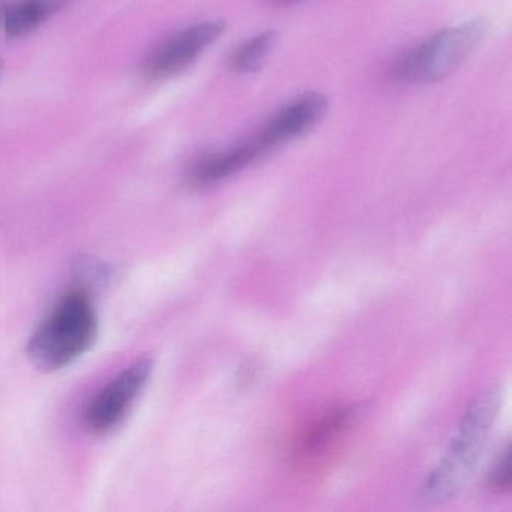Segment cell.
I'll use <instances>...</instances> for the list:
<instances>
[{"instance_id": "cell-1", "label": "cell", "mask_w": 512, "mask_h": 512, "mask_svg": "<svg viewBox=\"0 0 512 512\" xmlns=\"http://www.w3.org/2000/svg\"><path fill=\"white\" fill-rule=\"evenodd\" d=\"M97 332L94 304L83 290H74L55 305L32 335L29 359L38 370H61L91 349Z\"/></svg>"}, {"instance_id": "cell-2", "label": "cell", "mask_w": 512, "mask_h": 512, "mask_svg": "<svg viewBox=\"0 0 512 512\" xmlns=\"http://www.w3.org/2000/svg\"><path fill=\"white\" fill-rule=\"evenodd\" d=\"M499 410V394L487 391L473 400L461 419L454 442L439 466L425 482V499L439 500L452 496L469 479L482 454L488 434Z\"/></svg>"}, {"instance_id": "cell-3", "label": "cell", "mask_w": 512, "mask_h": 512, "mask_svg": "<svg viewBox=\"0 0 512 512\" xmlns=\"http://www.w3.org/2000/svg\"><path fill=\"white\" fill-rule=\"evenodd\" d=\"M487 23L470 20L443 29L395 62L392 77L401 83H433L454 73L484 40Z\"/></svg>"}, {"instance_id": "cell-4", "label": "cell", "mask_w": 512, "mask_h": 512, "mask_svg": "<svg viewBox=\"0 0 512 512\" xmlns=\"http://www.w3.org/2000/svg\"><path fill=\"white\" fill-rule=\"evenodd\" d=\"M151 371L152 362L140 359L110 380L86 407L83 418L88 430L95 434H107L115 430L142 394Z\"/></svg>"}, {"instance_id": "cell-5", "label": "cell", "mask_w": 512, "mask_h": 512, "mask_svg": "<svg viewBox=\"0 0 512 512\" xmlns=\"http://www.w3.org/2000/svg\"><path fill=\"white\" fill-rule=\"evenodd\" d=\"M224 29V22L211 20L167 38L149 55L145 65L146 74L154 79H166L181 73L218 40Z\"/></svg>"}, {"instance_id": "cell-6", "label": "cell", "mask_w": 512, "mask_h": 512, "mask_svg": "<svg viewBox=\"0 0 512 512\" xmlns=\"http://www.w3.org/2000/svg\"><path fill=\"white\" fill-rule=\"evenodd\" d=\"M328 110V100L320 94H307L277 113L254 136L263 154L286 145L313 130Z\"/></svg>"}, {"instance_id": "cell-7", "label": "cell", "mask_w": 512, "mask_h": 512, "mask_svg": "<svg viewBox=\"0 0 512 512\" xmlns=\"http://www.w3.org/2000/svg\"><path fill=\"white\" fill-rule=\"evenodd\" d=\"M262 155V149L253 137L248 142L233 146L226 151L215 152L200 158L191 169V181L196 185L215 184L235 175Z\"/></svg>"}, {"instance_id": "cell-8", "label": "cell", "mask_w": 512, "mask_h": 512, "mask_svg": "<svg viewBox=\"0 0 512 512\" xmlns=\"http://www.w3.org/2000/svg\"><path fill=\"white\" fill-rule=\"evenodd\" d=\"M356 415H358V407L355 406L340 407L323 415L302 434L298 454L304 460L319 457L325 449L329 448L331 442H334V439L349 427Z\"/></svg>"}, {"instance_id": "cell-9", "label": "cell", "mask_w": 512, "mask_h": 512, "mask_svg": "<svg viewBox=\"0 0 512 512\" xmlns=\"http://www.w3.org/2000/svg\"><path fill=\"white\" fill-rule=\"evenodd\" d=\"M68 4L71 0H20L4 13L5 32L11 38L29 34Z\"/></svg>"}, {"instance_id": "cell-10", "label": "cell", "mask_w": 512, "mask_h": 512, "mask_svg": "<svg viewBox=\"0 0 512 512\" xmlns=\"http://www.w3.org/2000/svg\"><path fill=\"white\" fill-rule=\"evenodd\" d=\"M277 41L278 35L274 31L263 32V34L251 38L233 53L232 61H230L233 70L242 74L256 73L271 55Z\"/></svg>"}, {"instance_id": "cell-11", "label": "cell", "mask_w": 512, "mask_h": 512, "mask_svg": "<svg viewBox=\"0 0 512 512\" xmlns=\"http://www.w3.org/2000/svg\"><path fill=\"white\" fill-rule=\"evenodd\" d=\"M509 484H511V472H509V451L506 449L491 470L490 487L497 493H503L509 490Z\"/></svg>"}, {"instance_id": "cell-12", "label": "cell", "mask_w": 512, "mask_h": 512, "mask_svg": "<svg viewBox=\"0 0 512 512\" xmlns=\"http://www.w3.org/2000/svg\"><path fill=\"white\" fill-rule=\"evenodd\" d=\"M4 70H5V64H4V61H2V58H0V77L4 76Z\"/></svg>"}, {"instance_id": "cell-13", "label": "cell", "mask_w": 512, "mask_h": 512, "mask_svg": "<svg viewBox=\"0 0 512 512\" xmlns=\"http://www.w3.org/2000/svg\"><path fill=\"white\" fill-rule=\"evenodd\" d=\"M278 2H287V0H278Z\"/></svg>"}]
</instances>
